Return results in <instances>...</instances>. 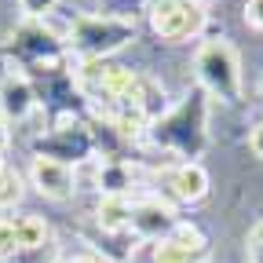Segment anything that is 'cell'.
<instances>
[{
	"label": "cell",
	"instance_id": "6da1fadb",
	"mask_svg": "<svg viewBox=\"0 0 263 263\" xmlns=\"http://www.w3.org/2000/svg\"><path fill=\"white\" fill-rule=\"evenodd\" d=\"M194 70L209 95L223 99V103H238L241 99V59L230 41H223V37L205 41L194 55Z\"/></svg>",
	"mask_w": 263,
	"mask_h": 263
},
{
	"label": "cell",
	"instance_id": "7a4b0ae2",
	"mask_svg": "<svg viewBox=\"0 0 263 263\" xmlns=\"http://www.w3.org/2000/svg\"><path fill=\"white\" fill-rule=\"evenodd\" d=\"M132 37H136V22H132V18L103 15V18H77L70 41H73V48H77L88 62H99L103 55L124 48Z\"/></svg>",
	"mask_w": 263,
	"mask_h": 263
},
{
	"label": "cell",
	"instance_id": "3957f363",
	"mask_svg": "<svg viewBox=\"0 0 263 263\" xmlns=\"http://www.w3.org/2000/svg\"><path fill=\"white\" fill-rule=\"evenodd\" d=\"M150 26L161 41H186L201 33L205 8L194 4V0H157L150 8Z\"/></svg>",
	"mask_w": 263,
	"mask_h": 263
},
{
	"label": "cell",
	"instance_id": "277c9868",
	"mask_svg": "<svg viewBox=\"0 0 263 263\" xmlns=\"http://www.w3.org/2000/svg\"><path fill=\"white\" fill-rule=\"evenodd\" d=\"M29 179L44 197H51V201H66V197H73V190H77L73 168L66 161H59V157H33Z\"/></svg>",
	"mask_w": 263,
	"mask_h": 263
},
{
	"label": "cell",
	"instance_id": "5b68a950",
	"mask_svg": "<svg viewBox=\"0 0 263 263\" xmlns=\"http://www.w3.org/2000/svg\"><path fill=\"white\" fill-rule=\"evenodd\" d=\"M205 252V234L190 223H176L161 241H154V263H194Z\"/></svg>",
	"mask_w": 263,
	"mask_h": 263
},
{
	"label": "cell",
	"instance_id": "8992f818",
	"mask_svg": "<svg viewBox=\"0 0 263 263\" xmlns=\"http://www.w3.org/2000/svg\"><path fill=\"white\" fill-rule=\"evenodd\" d=\"M172 227H176V212H172L168 201H157V197H150V201H139L136 209H132V230H139L143 238L161 241Z\"/></svg>",
	"mask_w": 263,
	"mask_h": 263
},
{
	"label": "cell",
	"instance_id": "52a82bcc",
	"mask_svg": "<svg viewBox=\"0 0 263 263\" xmlns=\"http://www.w3.org/2000/svg\"><path fill=\"white\" fill-rule=\"evenodd\" d=\"M168 190H172L176 201H186V205L201 201V197L209 194V172H205V164H197V161L176 164L172 176H168Z\"/></svg>",
	"mask_w": 263,
	"mask_h": 263
},
{
	"label": "cell",
	"instance_id": "ba28073f",
	"mask_svg": "<svg viewBox=\"0 0 263 263\" xmlns=\"http://www.w3.org/2000/svg\"><path fill=\"white\" fill-rule=\"evenodd\" d=\"M132 209H136V205L128 201V194H106L103 201H99V209H95V219H99L103 230L117 234V230L132 227Z\"/></svg>",
	"mask_w": 263,
	"mask_h": 263
},
{
	"label": "cell",
	"instance_id": "9c48e42d",
	"mask_svg": "<svg viewBox=\"0 0 263 263\" xmlns=\"http://www.w3.org/2000/svg\"><path fill=\"white\" fill-rule=\"evenodd\" d=\"M11 223H15L18 249H41V245H48V238H51V230H48V223H44L41 216H15Z\"/></svg>",
	"mask_w": 263,
	"mask_h": 263
},
{
	"label": "cell",
	"instance_id": "30bf717a",
	"mask_svg": "<svg viewBox=\"0 0 263 263\" xmlns=\"http://www.w3.org/2000/svg\"><path fill=\"white\" fill-rule=\"evenodd\" d=\"M0 106H4L8 117H26L33 110V91L26 81H8L0 88Z\"/></svg>",
	"mask_w": 263,
	"mask_h": 263
},
{
	"label": "cell",
	"instance_id": "8fae6325",
	"mask_svg": "<svg viewBox=\"0 0 263 263\" xmlns=\"http://www.w3.org/2000/svg\"><path fill=\"white\" fill-rule=\"evenodd\" d=\"M18 197H22V183H18V176L8 168L4 161H0V209L18 205Z\"/></svg>",
	"mask_w": 263,
	"mask_h": 263
},
{
	"label": "cell",
	"instance_id": "7c38bea8",
	"mask_svg": "<svg viewBox=\"0 0 263 263\" xmlns=\"http://www.w3.org/2000/svg\"><path fill=\"white\" fill-rule=\"evenodd\" d=\"M245 256L249 263H263V219L249 230V241H245Z\"/></svg>",
	"mask_w": 263,
	"mask_h": 263
},
{
	"label": "cell",
	"instance_id": "4fadbf2b",
	"mask_svg": "<svg viewBox=\"0 0 263 263\" xmlns=\"http://www.w3.org/2000/svg\"><path fill=\"white\" fill-rule=\"evenodd\" d=\"M15 249H18L15 223H11V219H0V259H4V256H15Z\"/></svg>",
	"mask_w": 263,
	"mask_h": 263
},
{
	"label": "cell",
	"instance_id": "5bb4252c",
	"mask_svg": "<svg viewBox=\"0 0 263 263\" xmlns=\"http://www.w3.org/2000/svg\"><path fill=\"white\" fill-rule=\"evenodd\" d=\"M55 4H59V0H18V8H22L29 18H48V15L55 11Z\"/></svg>",
	"mask_w": 263,
	"mask_h": 263
},
{
	"label": "cell",
	"instance_id": "9a60e30c",
	"mask_svg": "<svg viewBox=\"0 0 263 263\" xmlns=\"http://www.w3.org/2000/svg\"><path fill=\"white\" fill-rule=\"evenodd\" d=\"M245 22L252 29H263V0H245Z\"/></svg>",
	"mask_w": 263,
	"mask_h": 263
},
{
	"label": "cell",
	"instance_id": "2e32d148",
	"mask_svg": "<svg viewBox=\"0 0 263 263\" xmlns=\"http://www.w3.org/2000/svg\"><path fill=\"white\" fill-rule=\"evenodd\" d=\"M249 150H252V154L263 161V121H259V124L249 132Z\"/></svg>",
	"mask_w": 263,
	"mask_h": 263
},
{
	"label": "cell",
	"instance_id": "e0dca14e",
	"mask_svg": "<svg viewBox=\"0 0 263 263\" xmlns=\"http://www.w3.org/2000/svg\"><path fill=\"white\" fill-rule=\"evenodd\" d=\"M4 146H8V132H4V124H0V154H4Z\"/></svg>",
	"mask_w": 263,
	"mask_h": 263
},
{
	"label": "cell",
	"instance_id": "ac0fdd59",
	"mask_svg": "<svg viewBox=\"0 0 263 263\" xmlns=\"http://www.w3.org/2000/svg\"><path fill=\"white\" fill-rule=\"evenodd\" d=\"M70 263H99V259H91V256H77V259H70Z\"/></svg>",
	"mask_w": 263,
	"mask_h": 263
},
{
	"label": "cell",
	"instance_id": "d6986e66",
	"mask_svg": "<svg viewBox=\"0 0 263 263\" xmlns=\"http://www.w3.org/2000/svg\"><path fill=\"white\" fill-rule=\"evenodd\" d=\"M194 4H201V0H194Z\"/></svg>",
	"mask_w": 263,
	"mask_h": 263
},
{
	"label": "cell",
	"instance_id": "ffe728a7",
	"mask_svg": "<svg viewBox=\"0 0 263 263\" xmlns=\"http://www.w3.org/2000/svg\"><path fill=\"white\" fill-rule=\"evenodd\" d=\"M259 91H263V84H259Z\"/></svg>",
	"mask_w": 263,
	"mask_h": 263
}]
</instances>
